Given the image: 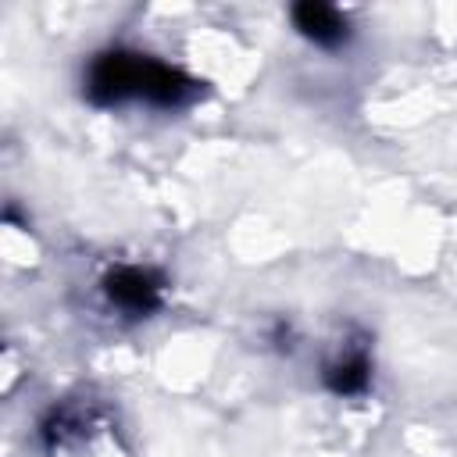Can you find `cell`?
Segmentation results:
<instances>
[{
	"label": "cell",
	"mask_w": 457,
	"mask_h": 457,
	"mask_svg": "<svg viewBox=\"0 0 457 457\" xmlns=\"http://www.w3.org/2000/svg\"><path fill=\"white\" fill-rule=\"evenodd\" d=\"M146 54H129V50H104L93 57L86 71V96L96 107H114L125 100H139V82H143Z\"/></svg>",
	"instance_id": "6da1fadb"
},
{
	"label": "cell",
	"mask_w": 457,
	"mask_h": 457,
	"mask_svg": "<svg viewBox=\"0 0 457 457\" xmlns=\"http://www.w3.org/2000/svg\"><path fill=\"white\" fill-rule=\"evenodd\" d=\"M104 293L111 300V307H118L129 318H146L161 307L164 300V278L154 268H139V264H121L104 278Z\"/></svg>",
	"instance_id": "7a4b0ae2"
},
{
	"label": "cell",
	"mask_w": 457,
	"mask_h": 457,
	"mask_svg": "<svg viewBox=\"0 0 457 457\" xmlns=\"http://www.w3.org/2000/svg\"><path fill=\"white\" fill-rule=\"evenodd\" d=\"M296 32L303 39H311L314 46H325V50H339L346 39H350V21L343 11L328 7V4H296L289 11Z\"/></svg>",
	"instance_id": "3957f363"
},
{
	"label": "cell",
	"mask_w": 457,
	"mask_h": 457,
	"mask_svg": "<svg viewBox=\"0 0 457 457\" xmlns=\"http://www.w3.org/2000/svg\"><path fill=\"white\" fill-rule=\"evenodd\" d=\"M371 371L375 368H371L368 350H346V353H339V357H332L325 364L321 378H325L328 393H336V396H357V393H364L371 386Z\"/></svg>",
	"instance_id": "277c9868"
}]
</instances>
